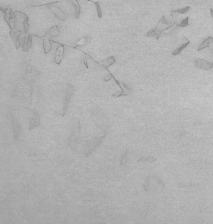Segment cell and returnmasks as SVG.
<instances>
[{"label":"cell","mask_w":213,"mask_h":224,"mask_svg":"<svg viewBox=\"0 0 213 224\" xmlns=\"http://www.w3.org/2000/svg\"><path fill=\"white\" fill-rule=\"evenodd\" d=\"M48 8L51 11L53 12L55 16L58 18V19L62 21H64L66 19V16L64 14V13L60 10V9L58 7L54 6L53 5H48Z\"/></svg>","instance_id":"9c48e42d"},{"label":"cell","mask_w":213,"mask_h":224,"mask_svg":"<svg viewBox=\"0 0 213 224\" xmlns=\"http://www.w3.org/2000/svg\"><path fill=\"white\" fill-rule=\"evenodd\" d=\"M190 43V41L188 40V41H187L186 43L184 44H182V45H181L179 47H178L177 48H176V49L175 50H174L172 52V55L173 56H177V55H179L181 52L183 50L184 48H186L187 46H188L189 45V44Z\"/></svg>","instance_id":"5bb4252c"},{"label":"cell","mask_w":213,"mask_h":224,"mask_svg":"<svg viewBox=\"0 0 213 224\" xmlns=\"http://www.w3.org/2000/svg\"><path fill=\"white\" fill-rule=\"evenodd\" d=\"M212 51H213V50H212Z\"/></svg>","instance_id":"484cf974"},{"label":"cell","mask_w":213,"mask_h":224,"mask_svg":"<svg viewBox=\"0 0 213 224\" xmlns=\"http://www.w3.org/2000/svg\"><path fill=\"white\" fill-rule=\"evenodd\" d=\"M4 12H5V20L9 25L10 28L11 30H16L17 25V18L15 15L16 13L13 11L9 6L7 7Z\"/></svg>","instance_id":"7a4b0ae2"},{"label":"cell","mask_w":213,"mask_h":224,"mask_svg":"<svg viewBox=\"0 0 213 224\" xmlns=\"http://www.w3.org/2000/svg\"><path fill=\"white\" fill-rule=\"evenodd\" d=\"M213 42V37L209 36L207 37L206 39H204L203 41V42L201 43V45H199V46L198 48V51H201L205 49V48H207L209 46H210V44Z\"/></svg>","instance_id":"7c38bea8"},{"label":"cell","mask_w":213,"mask_h":224,"mask_svg":"<svg viewBox=\"0 0 213 224\" xmlns=\"http://www.w3.org/2000/svg\"><path fill=\"white\" fill-rule=\"evenodd\" d=\"M92 3H93L95 4V6H96V11H97V14H98V17L99 18H101L102 16H103V13H102V10H101V6H100L99 3L98 1L94 2L93 1H92Z\"/></svg>","instance_id":"d6986e66"},{"label":"cell","mask_w":213,"mask_h":224,"mask_svg":"<svg viewBox=\"0 0 213 224\" xmlns=\"http://www.w3.org/2000/svg\"><path fill=\"white\" fill-rule=\"evenodd\" d=\"M106 132H104L103 136H100L98 137H94L91 139L88 140L86 142L85 144V153L86 156H89L94 152L101 143L103 139L106 137Z\"/></svg>","instance_id":"6da1fadb"},{"label":"cell","mask_w":213,"mask_h":224,"mask_svg":"<svg viewBox=\"0 0 213 224\" xmlns=\"http://www.w3.org/2000/svg\"><path fill=\"white\" fill-rule=\"evenodd\" d=\"M210 13H211V16L212 17V18H213V10H212V8H210Z\"/></svg>","instance_id":"603a6c76"},{"label":"cell","mask_w":213,"mask_h":224,"mask_svg":"<svg viewBox=\"0 0 213 224\" xmlns=\"http://www.w3.org/2000/svg\"><path fill=\"white\" fill-rule=\"evenodd\" d=\"M80 132H81V126L80 122L78 123L77 126L75 129L70 135L69 140V147L74 151H76V148L78 147V142H79V139L80 137Z\"/></svg>","instance_id":"3957f363"},{"label":"cell","mask_w":213,"mask_h":224,"mask_svg":"<svg viewBox=\"0 0 213 224\" xmlns=\"http://www.w3.org/2000/svg\"><path fill=\"white\" fill-rule=\"evenodd\" d=\"M115 62V59L113 56H111L109 57L108 59L105 60V61L103 63V65L104 66L105 68H107L108 67H110V66L112 64H114Z\"/></svg>","instance_id":"e0dca14e"},{"label":"cell","mask_w":213,"mask_h":224,"mask_svg":"<svg viewBox=\"0 0 213 224\" xmlns=\"http://www.w3.org/2000/svg\"><path fill=\"white\" fill-rule=\"evenodd\" d=\"M85 65H86V67H87V68H88V66H87V59L85 58Z\"/></svg>","instance_id":"cb8c5ba5"},{"label":"cell","mask_w":213,"mask_h":224,"mask_svg":"<svg viewBox=\"0 0 213 224\" xmlns=\"http://www.w3.org/2000/svg\"><path fill=\"white\" fill-rule=\"evenodd\" d=\"M43 48H44L45 54H47L51 50L52 45L48 39H45L43 41Z\"/></svg>","instance_id":"9a60e30c"},{"label":"cell","mask_w":213,"mask_h":224,"mask_svg":"<svg viewBox=\"0 0 213 224\" xmlns=\"http://www.w3.org/2000/svg\"><path fill=\"white\" fill-rule=\"evenodd\" d=\"M71 1L73 4V6L75 7V17L76 19H79L81 13V6L79 3V1L78 0H71Z\"/></svg>","instance_id":"4fadbf2b"},{"label":"cell","mask_w":213,"mask_h":224,"mask_svg":"<svg viewBox=\"0 0 213 224\" xmlns=\"http://www.w3.org/2000/svg\"><path fill=\"white\" fill-rule=\"evenodd\" d=\"M23 43H22V46L23 47V51H28V50L31 48V38L29 34H24V37L23 38Z\"/></svg>","instance_id":"8fae6325"},{"label":"cell","mask_w":213,"mask_h":224,"mask_svg":"<svg viewBox=\"0 0 213 224\" xmlns=\"http://www.w3.org/2000/svg\"><path fill=\"white\" fill-rule=\"evenodd\" d=\"M64 53V47L63 45H59L58 47H57L55 53V56L54 58V61L56 64L58 65H59L61 60L63 58Z\"/></svg>","instance_id":"52a82bcc"},{"label":"cell","mask_w":213,"mask_h":224,"mask_svg":"<svg viewBox=\"0 0 213 224\" xmlns=\"http://www.w3.org/2000/svg\"><path fill=\"white\" fill-rule=\"evenodd\" d=\"M127 152L128 151L126 150V152L124 153L123 157H122V159H121V164H120V165H123V164H124L126 162V159H127Z\"/></svg>","instance_id":"44dd1931"},{"label":"cell","mask_w":213,"mask_h":224,"mask_svg":"<svg viewBox=\"0 0 213 224\" xmlns=\"http://www.w3.org/2000/svg\"><path fill=\"white\" fill-rule=\"evenodd\" d=\"M194 64L196 68L203 70H210L213 68V63L201 58L196 59Z\"/></svg>","instance_id":"5b68a950"},{"label":"cell","mask_w":213,"mask_h":224,"mask_svg":"<svg viewBox=\"0 0 213 224\" xmlns=\"http://www.w3.org/2000/svg\"><path fill=\"white\" fill-rule=\"evenodd\" d=\"M113 78L115 79V81L117 83V85L119 86V87L120 88V89L121 90V93H119L118 95L115 96L114 97L118 98V97H120V96H128L130 93H131V88H129L126 85H125L124 83L116 80V78L114 77H113Z\"/></svg>","instance_id":"8992f818"},{"label":"cell","mask_w":213,"mask_h":224,"mask_svg":"<svg viewBox=\"0 0 213 224\" xmlns=\"http://www.w3.org/2000/svg\"><path fill=\"white\" fill-rule=\"evenodd\" d=\"M74 93L73 86L71 84H68L67 85L66 89L65 90L63 100V114L62 116H64L67 110L69 107V102Z\"/></svg>","instance_id":"277c9868"},{"label":"cell","mask_w":213,"mask_h":224,"mask_svg":"<svg viewBox=\"0 0 213 224\" xmlns=\"http://www.w3.org/2000/svg\"><path fill=\"white\" fill-rule=\"evenodd\" d=\"M111 78H113V75H112V74L110 73V74H108V75L105 78H104V81H109V80H111Z\"/></svg>","instance_id":"7402d4cb"},{"label":"cell","mask_w":213,"mask_h":224,"mask_svg":"<svg viewBox=\"0 0 213 224\" xmlns=\"http://www.w3.org/2000/svg\"><path fill=\"white\" fill-rule=\"evenodd\" d=\"M87 1H91V2H92V1H91V0H87Z\"/></svg>","instance_id":"d4e9b609"},{"label":"cell","mask_w":213,"mask_h":224,"mask_svg":"<svg viewBox=\"0 0 213 224\" xmlns=\"http://www.w3.org/2000/svg\"><path fill=\"white\" fill-rule=\"evenodd\" d=\"M177 27H180V28H184L186 27V26L189 25V17H186L184 20H182V21L180 23H176L175 24Z\"/></svg>","instance_id":"ac0fdd59"},{"label":"cell","mask_w":213,"mask_h":224,"mask_svg":"<svg viewBox=\"0 0 213 224\" xmlns=\"http://www.w3.org/2000/svg\"><path fill=\"white\" fill-rule=\"evenodd\" d=\"M190 8L191 7L189 6H188L181 9H177V10H171V13H178V14L183 15V14H185L186 13L188 12L190 10Z\"/></svg>","instance_id":"2e32d148"},{"label":"cell","mask_w":213,"mask_h":224,"mask_svg":"<svg viewBox=\"0 0 213 224\" xmlns=\"http://www.w3.org/2000/svg\"><path fill=\"white\" fill-rule=\"evenodd\" d=\"M12 125H13V131L14 135V139L17 140L19 138V137L21 133V126L19 123L16 120H12Z\"/></svg>","instance_id":"30bf717a"},{"label":"cell","mask_w":213,"mask_h":224,"mask_svg":"<svg viewBox=\"0 0 213 224\" xmlns=\"http://www.w3.org/2000/svg\"><path fill=\"white\" fill-rule=\"evenodd\" d=\"M40 125V117L36 112H33V115H32L31 119H30V121H29V130H31Z\"/></svg>","instance_id":"ba28073f"},{"label":"cell","mask_w":213,"mask_h":224,"mask_svg":"<svg viewBox=\"0 0 213 224\" xmlns=\"http://www.w3.org/2000/svg\"><path fill=\"white\" fill-rule=\"evenodd\" d=\"M87 41H88V38H87V37H84L77 43L75 47H76L77 46H83L85 45Z\"/></svg>","instance_id":"ffe728a7"}]
</instances>
